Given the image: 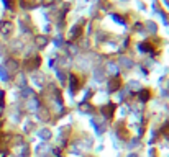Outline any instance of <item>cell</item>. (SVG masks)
<instances>
[{"mask_svg": "<svg viewBox=\"0 0 169 157\" xmlns=\"http://www.w3.org/2000/svg\"><path fill=\"white\" fill-rule=\"evenodd\" d=\"M118 85H120V80L112 82V84H110V88H112V90H115V87H118Z\"/></svg>", "mask_w": 169, "mask_h": 157, "instance_id": "obj_1", "label": "cell"}, {"mask_svg": "<svg viewBox=\"0 0 169 157\" xmlns=\"http://www.w3.org/2000/svg\"><path fill=\"white\" fill-rule=\"evenodd\" d=\"M140 97H143L144 100H146V98H148V97H149V93H148V92H143V95H140Z\"/></svg>", "mask_w": 169, "mask_h": 157, "instance_id": "obj_2", "label": "cell"}]
</instances>
